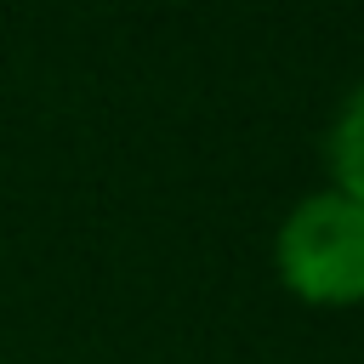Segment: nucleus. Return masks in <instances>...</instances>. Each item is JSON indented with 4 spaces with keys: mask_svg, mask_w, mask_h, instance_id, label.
Here are the masks:
<instances>
[{
    "mask_svg": "<svg viewBox=\"0 0 364 364\" xmlns=\"http://www.w3.org/2000/svg\"><path fill=\"white\" fill-rule=\"evenodd\" d=\"M279 279L307 301H358L364 296V205L336 193L301 199L279 228Z\"/></svg>",
    "mask_w": 364,
    "mask_h": 364,
    "instance_id": "nucleus-1",
    "label": "nucleus"
},
{
    "mask_svg": "<svg viewBox=\"0 0 364 364\" xmlns=\"http://www.w3.org/2000/svg\"><path fill=\"white\" fill-rule=\"evenodd\" d=\"M330 165H336V182L347 199L364 205V85L347 97L336 131H330Z\"/></svg>",
    "mask_w": 364,
    "mask_h": 364,
    "instance_id": "nucleus-2",
    "label": "nucleus"
}]
</instances>
